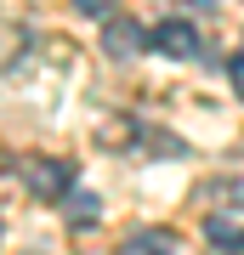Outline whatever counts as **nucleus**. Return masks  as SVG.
<instances>
[{
  "label": "nucleus",
  "mask_w": 244,
  "mask_h": 255,
  "mask_svg": "<svg viewBox=\"0 0 244 255\" xmlns=\"http://www.w3.org/2000/svg\"><path fill=\"white\" fill-rule=\"evenodd\" d=\"M148 46L165 51V57H199V28L188 17H165V23L148 28Z\"/></svg>",
  "instance_id": "1"
},
{
  "label": "nucleus",
  "mask_w": 244,
  "mask_h": 255,
  "mask_svg": "<svg viewBox=\"0 0 244 255\" xmlns=\"http://www.w3.org/2000/svg\"><path fill=\"white\" fill-rule=\"evenodd\" d=\"M23 182L34 187L40 199H68V193H74V187H68L74 170H68L63 159H28V164H23Z\"/></svg>",
  "instance_id": "2"
},
{
  "label": "nucleus",
  "mask_w": 244,
  "mask_h": 255,
  "mask_svg": "<svg viewBox=\"0 0 244 255\" xmlns=\"http://www.w3.org/2000/svg\"><path fill=\"white\" fill-rule=\"evenodd\" d=\"M142 46H148L142 23H131V17H108V28H102V51H108V57H131V51H142Z\"/></svg>",
  "instance_id": "3"
},
{
  "label": "nucleus",
  "mask_w": 244,
  "mask_h": 255,
  "mask_svg": "<svg viewBox=\"0 0 244 255\" xmlns=\"http://www.w3.org/2000/svg\"><path fill=\"white\" fill-rule=\"evenodd\" d=\"M205 238H210V250H244V227H239V221L233 216H210L205 221Z\"/></svg>",
  "instance_id": "4"
},
{
  "label": "nucleus",
  "mask_w": 244,
  "mask_h": 255,
  "mask_svg": "<svg viewBox=\"0 0 244 255\" xmlns=\"http://www.w3.org/2000/svg\"><path fill=\"white\" fill-rule=\"evenodd\" d=\"M125 255H176V238L159 233V227H148V233H136L125 244Z\"/></svg>",
  "instance_id": "5"
},
{
  "label": "nucleus",
  "mask_w": 244,
  "mask_h": 255,
  "mask_svg": "<svg viewBox=\"0 0 244 255\" xmlns=\"http://www.w3.org/2000/svg\"><path fill=\"white\" fill-rule=\"evenodd\" d=\"M63 210H68V221H97V199H91V193H68V199H63Z\"/></svg>",
  "instance_id": "6"
},
{
  "label": "nucleus",
  "mask_w": 244,
  "mask_h": 255,
  "mask_svg": "<svg viewBox=\"0 0 244 255\" xmlns=\"http://www.w3.org/2000/svg\"><path fill=\"white\" fill-rule=\"evenodd\" d=\"M227 80H233V85H239V97H244V51L233 57V63H227Z\"/></svg>",
  "instance_id": "7"
},
{
  "label": "nucleus",
  "mask_w": 244,
  "mask_h": 255,
  "mask_svg": "<svg viewBox=\"0 0 244 255\" xmlns=\"http://www.w3.org/2000/svg\"><path fill=\"white\" fill-rule=\"evenodd\" d=\"M222 187H227V204H239V210H244V182H222Z\"/></svg>",
  "instance_id": "8"
}]
</instances>
